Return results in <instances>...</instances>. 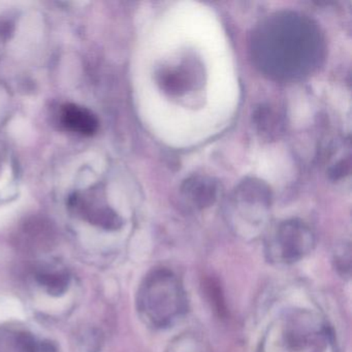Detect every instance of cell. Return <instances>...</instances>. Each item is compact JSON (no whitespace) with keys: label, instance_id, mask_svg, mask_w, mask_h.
<instances>
[{"label":"cell","instance_id":"cell-5","mask_svg":"<svg viewBox=\"0 0 352 352\" xmlns=\"http://www.w3.org/2000/svg\"><path fill=\"white\" fill-rule=\"evenodd\" d=\"M60 120L65 129L82 135H94L100 126L98 117L91 111L74 104L63 107Z\"/></svg>","mask_w":352,"mask_h":352},{"label":"cell","instance_id":"cell-1","mask_svg":"<svg viewBox=\"0 0 352 352\" xmlns=\"http://www.w3.org/2000/svg\"><path fill=\"white\" fill-rule=\"evenodd\" d=\"M320 30L312 20L296 13L275 14L255 30L251 54L259 69L276 80L308 75L322 59Z\"/></svg>","mask_w":352,"mask_h":352},{"label":"cell","instance_id":"cell-2","mask_svg":"<svg viewBox=\"0 0 352 352\" xmlns=\"http://www.w3.org/2000/svg\"><path fill=\"white\" fill-rule=\"evenodd\" d=\"M139 304L151 324L166 327L186 311L187 302L177 276L168 270L158 269L144 282Z\"/></svg>","mask_w":352,"mask_h":352},{"label":"cell","instance_id":"cell-10","mask_svg":"<svg viewBox=\"0 0 352 352\" xmlns=\"http://www.w3.org/2000/svg\"><path fill=\"white\" fill-rule=\"evenodd\" d=\"M350 170L349 162L346 160H341V162L336 164L333 168L329 170V175L333 180H339V179L343 178L346 175H348Z\"/></svg>","mask_w":352,"mask_h":352},{"label":"cell","instance_id":"cell-11","mask_svg":"<svg viewBox=\"0 0 352 352\" xmlns=\"http://www.w3.org/2000/svg\"><path fill=\"white\" fill-rule=\"evenodd\" d=\"M190 352V351H189ZM195 352H205V349H203V347H199V351H195Z\"/></svg>","mask_w":352,"mask_h":352},{"label":"cell","instance_id":"cell-9","mask_svg":"<svg viewBox=\"0 0 352 352\" xmlns=\"http://www.w3.org/2000/svg\"><path fill=\"white\" fill-rule=\"evenodd\" d=\"M206 292H207L208 296L210 300L213 302L215 311H217L219 316H226V307L224 304L223 296H222L221 287L219 284L213 279H208L205 282Z\"/></svg>","mask_w":352,"mask_h":352},{"label":"cell","instance_id":"cell-3","mask_svg":"<svg viewBox=\"0 0 352 352\" xmlns=\"http://www.w3.org/2000/svg\"><path fill=\"white\" fill-rule=\"evenodd\" d=\"M275 244L279 259L284 263H294L312 250L314 236L304 222L287 220L278 228Z\"/></svg>","mask_w":352,"mask_h":352},{"label":"cell","instance_id":"cell-7","mask_svg":"<svg viewBox=\"0 0 352 352\" xmlns=\"http://www.w3.org/2000/svg\"><path fill=\"white\" fill-rule=\"evenodd\" d=\"M160 85L162 86L164 92L172 94V96H179V94L185 92L187 89V79L184 74L177 69H166L160 75Z\"/></svg>","mask_w":352,"mask_h":352},{"label":"cell","instance_id":"cell-8","mask_svg":"<svg viewBox=\"0 0 352 352\" xmlns=\"http://www.w3.org/2000/svg\"><path fill=\"white\" fill-rule=\"evenodd\" d=\"M38 280L53 296H61L69 288V278L65 273H41Z\"/></svg>","mask_w":352,"mask_h":352},{"label":"cell","instance_id":"cell-4","mask_svg":"<svg viewBox=\"0 0 352 352\" xmlns=\"http://www.w3.org/2000/svg\"><path fill=\"white\" fill-rule=\"evenodd\" d=\"M181 192L193 207L206 209L217 199L219 185L210 177L192 176L184 181Z\"/></svg>","mask_w":352,"mask_h":352},{"label":"cell","instance_id":"cell-6","mask_svg":"<svg viewBox=\"0 0 352 352\" xmlns=\"http://www.w3.org/2000/svg\"><path fill=\"white\" fill-rule=\"evenodd\" d=\"M253 122L257 131L267 139H275L283 131V121L276 111L267 104H261L253 114Z\"/></svg>","mask_w":352,"mask_h":352}]
</instances>
